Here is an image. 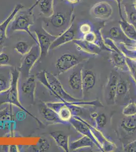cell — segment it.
<instances>
[{
  "instance_id": "6da1fadb",
  "label": "cell",
  "mask_w": 136,
  "mask_h": 152,
  "mask_svg": "<svg viewBox=\"0 0 136 152\" xmlns=\"http://www.w3.org/2000/svg\"><path fill=\"white\" fill-rule=\"evenodd\" d=\"M36 78L52 95L62 102L73 103L83 100L76 99L69 94L57 77L51 73L40 71L37 73Z\"/></svg>"
},
{
  "instance_id": "7a4b0ae2",
  "label": "cell",
  "mask_w": 136,
  "mask_h": 152,
  "mask_svg": "<svg viewBox=\"0 0 136 152\" xmlns=\"http://www.w3.org/2000/svg\"><path fill=\"white\" fill-rule=\"evenodd\" d=\"M40 0H37L35 3L32 7L26 10L19 11L13 19L11 22L8 28V31H24L28 33L32 39L38 44L36 36L30 31V26L34 24V15L33 10L35 7L38 5Z\"/></svg>"
},
{
  "instance_id": "3957f363",
  "label": "cell",
  "mask_w": 136,
  "mask_h": 152,
  "mask_svg": "<svg viewBox=\"0 0 136 152\" xmlns=\"http://www.w3.org/2000/svg\"><path fill=\"white\" fill-rule=\"evenodd\" d=\"M75 17L72 13L68 14L62 12H54L50 17L43 20L44 28L50 34L58 36L69 28Z\"/></svg>"
},
{
  "instance_id": "277c9868",
  "label": "cell",
  "mask_w": 136,
  "mask_h": 152,
  "mask_svg": "<svg viewBox=\"0 0 136 152\" xmlns=\"http://www.w3.org/2000/svg\"><path fill=\"white\" fill-rule=\"evenodd\" d=\"M20 77L19 70L15 69L12 72L11 76L10 85L8 90L3 92V99L0 100V104L7 102L17 106L19 109L24 111L29 116L33 118L40 125H43L40 120L34 116L33 114L28 111L21 104L19 100V91H18V82Z\"/></svg>"
},
{
  "instance_id": "5b68a950",
  "label": "cell",
  "mask_w": 136,
  "mask_h": 152,
  "mask_svg": "<svg viewBox=\"0 0 136 152\" xmlns=\"http://www.w3.org/2000/svg\"><path fill=\"white\" fill-rule=\"evenodd\" d=\"M104 42L108 46V50L110 51L109 60L113 67L122 72H129V67L126 61V56L122 51L115 45L113 40L110 38H106Z\"/></svg>"
},
{
  "instance_id": "8992f818",
  "label": "cell",
  "mask_w": 136,
  "mask_h": 152,
  "mask_svg": "<svg viewBox=\"0 0 136 152\" xmlns=\"http://www.w3.org/2000/svg\"><path fill=\"white\" fill-rule=\"evenodd\" d=\"M41 51L38 44H36L31 48L28 53L24 56L19 68L20 75L26 79L29 77L30 72L37 61L40 59Z\"/></svg>"
},
{
  "instance_id": "52a82bcc",
  "label": "cell",
  "mask_w": 136,
  "mask_h": 152,
  "mask_svg": "<svg viewBox=\"0 0 136 152\" xmlns=\"http://www.w3.org/2000/svg\"><path fill=\"white\" fill-rule=\"evenodd\" d=\"M85 59L70 53H64L57 59L55 67L59 75L68 72L73 68L80 64Z\"/></svg>"
},
{
  "instance_id": "ba28073f",
  "label": "cell",
  "mask_w": 136,
  "mask_h": 152,
  "mask_svg": "<svg viewBox=\"0 0 136 152\" xmlns=\"http://www.w3.org/2000/svg\"><path fill=\"white\" fill-rule=\"evenodd\" d=\"M35 33L41 51L40 58L45 57L50 51L51 44L57 36L51 35L47 32L43 28L42 24L39 28L35 31Z\"/></svg>"
},
{
  "instance_id": "9c48e42d",
  "label": "cell",
  "mask_w": 136,
  "mask_h": 152,
  "mask_svg": "<svg viewBox=\"0 0 136 152\" xmlns=\"http://www.w3.org/2000/svg\"><path fill=\"white\" fill-rule=\"evenodd\" d=\"M69 122L80 134L83 135L87 136L91 138L94 143L97 145L99 149H100L102 151L104 150L102 146H101L98 141L93 134V132H91V129H90L88 123L85 122L83 120L78 116H73L71 119L70 120Z\"/></svg>"
},
{
  "instance_id": "30bf717a",
  "label": "cell",
  "mask_w": 136,
  "mask_h": 152,
  "mask_svg": "<svg viewBox=\"0 0 136 152\" xmlns=\"http://www.w3.org/2000/svg\"><path fill=\"white\" fill-rule=\"evenodd\" d=\"M113 13L112 6L108 2H99L95 4L90 10V14L96 19L106 20L109 19Z\"/></svg>"
},
{
  "instance_id": "8fae6325",
  "label": "cell",
  "mask_w": 136,
  "mask_h": 152,
  "mask_svg": "<svg viewBox=\"0 0 136 152\" xmlns=\"http://www.w3.org/2000/svg\"><path fill=\"white\" fill-rule=\"evenodd\" d=\"M82 66L80 64L73 68L68 80L69 88L74 93L81 94V95L83 94L82 81Z\"/></svg>"
},
{
  "instance_id": "7c38bea8",
  "label": "cell",
  "mask_w": 136,
  "mask_h": 152,
  "mask_svg": "<svg viewBox=\"0 0 136 152\" xmlns=\"http://www.w3.org/2000/svg\"><path fill=\"white\" fill-rule=\"evenodd\" d=\"M36 78L33 75H29L18 87L19 96L26 97L31 102H34L35 100L36 88Z\"/></svg>"
},
{
  "instance_id": "4fadbf2b",
  "label": "cell",
  "mask_w": 136,
  "mask_h": 152,
  "mask_svg": "<svg viewBox=\"0 0 136 152\" xmlns=\"http://www.w3.org/2000/svg\"><path fill=\"white\" fill-rule=\"evenodd\" d=\"M49 107L53 109L58 114L62 120L67 124H70L69 121L73 116L70 103L69 102H45Z\"/></svg>"
},
{
  "instance_id": "5bb4252c",
  "label": "cell",
  "mask_w": 136,
  "mask_h": 152,
  "mask_svg": "<svg viewBox=\"0 0 136 152\" xmlns=\"http://www.w3.org/2000/svg\"><path fill=\"white\" fill-rule=\"evenodd\" d=\"M74 18L69 28L57 37L52 42L50 46V50L58 48L76 39V30L74 26Z\"/></svg>"
},
{
  "instance_id": "9a60e30c",
  "label": "cell",
  "mask_w": 136,
  "mask_h": 152,
  "mask_svg": "<svg viewBox=\"0 0 136 152\" xmlns=\"http://www.w3.org/2000/svg\"><path fill=\"white\" fill-rule=\"evenodd\" d=\"M119 77L112 72L109 77L108 81L105 88L106 99L108 104H113L116 102L117 83Z\"/></svg>"
},
{
  "instance_id": "2e32d148",
  "label": "cell",
  "mask_w": 136,
  "mask_h": 152,
  "mask_svg": "<svg viewBox=\"0 0 136 152\" xmlns=\"http://www.w3.org/2000/svg\"><path fill=\"white\" fill-rule=\"evenodd\" d=\"M24 7V6L21 4H18L16 5L13 10L12 11L11 14L5 19V20L0 24V50L7 39V31L9 24L17 13L23 9Z\"/></svg>"
},
{
  "instance_id": "e0dca14e",
  "label": "cell",
  "mask_w": 136,
  "mask_h": 152,
  "mask_svg": "<svg viewBox=\"0 0 136 152\" xmlns=\"http://www.w3.org/2000/svg\"><path fill=\"white\" fill-rule=\"evenodd\" d=\"M40 112L44 119L48 123L67 124L61 120L56 112L47 106L45 102L41 105Z\"/></svg>"
},
{
  "instance_id": "ac0fdd59",
  "label": "cell",
  "mask_w": 136,
  "mask_h": 152,
  "mask_svg": "<svg viewBox=\"0 0 136 152\" xmlns=\"http://www.w3.org/2000/svg\"><path fill=\"white\" fill-rule=\"evenodd\" d=\"M119 9V15L121 20L119 21L120 28L127 38L136 42V29L133 26L130 24L126 19H125L121 10V5L118 6Z\"/></svg>"
},
{
  "instance_id": "d6986e66",
  "label": "cell",
  "mask_w": 136,
  "mask_h": 152,
  "mask_svg": "<svg viewBox=\"0 0 136 152\" xmlns=\"http://www.w3.org/2000/svg\"><path fill=\"white\" fill-rule=\"evenodd\" d=\"M82 81L83 94L91 90L95 86L96 84V76L93 71L82 69Z\"/></svg>"
},
{
  "instance_id": "ffe728a7",
  "label": "cell",
  "mask_w": 136,
  "mask_h": 152,
  "mask_svg": "<svg viewBox=\"0 0 136 152\" xmlns=\"http://www.w3.org/2000/svg\"><path fill=\"white\" fill-rule=\"evenodd\" d=\"M109 38L113 41L121 42L126 45H133L136 43V42L131 40L127 38L123 33L120 26H113L109 29Z\"/></svg>"
},
{
  "instance_id": "44dd1931",
  "label": "cell",
  "mask_w": 136,
  "mask_h": 152,
  "mask_svg": "<svg viewBox=\"0 0 136 152\" xmlns=\"http://www.w3.org/2000/svg\"><path fill=\"white\" fill-rule=\"evenodd\" d=\"M50 135L52 138L55 141L57 145L60 147L61 149H62L65 152H69L70 151L68 135L60 132H52Z\"/></svg>"
},
{
  "instance_id": "7402d4cb",
  "label": "cell",
  "mask_w": 136,
  "mask_h": 152,
  "mask_svg": "<svg viewBox=\"0 0 136 152\" xmlns=\"http://www.w3.org/2000/svg\"><path fill=\"white\" fill-rule=\"evenodd\" d=\"M93 142L91 138L86 135H83L82 137L69 142V150L75 151L84 148H90L93 147Z\"/></svg>"
},
{
  "instance_id": "603a6c76",
  "label": "cell",
  "mask_w": 136,
  "mask_h": 152,
  "mask_svg": "<svg viewBox=\"0 0 136 152\" xmlns=\"http://www.w3.org/2000/svg\"><path fill=\"white\" fill-rule=\"evenodd\" d=\"M121 127L124 132L128 134L136 132V115L124 117L121 122Z\"/></svg>"
},
{
  "instance_id": "cb8c5ba5",
  "label": "cell",
  "mask_w": 136,
  "mask_h": 152,
  "mask_svg": "<svg viewBox=\"0 0 136 152\" xmlns=\"http://www.w3.org/2000/svg\"><path fill=\"white\" fill-rule=\"evenodd\" d=\"M124 10L126 20L136 29V8L134 3L126 2L124 3Z\"/></svg>"
},
{
  "instance_id": "d4e9b609",
  "label": "cell",
  "mask_w": 136,
  "mask_h": 152,
  "mask_svg": "<svg viewBox=\"0 0 136 152\" xmlns=\"http://www.w3.org/2000/svg\"><path fill=\"white\" fill-rule=\"evenodd\" d=\"M129 90V82L122 76H119L118 81L117 83V92H116V100L122 98H124L128 95Z\"/></svg>"
},
{
  "instance_id": "484cf974",
  "label": "cell",
  "mask_w": 136,
  "mask_h": 152,
  "mask_svg": "<svg viewBox=\"0 0 136 152\" xmlns=\"http://www.w3.org/2000/svg\"><path fill=\"white\" fill-rule=\"evenodd\" d=\"M38 5L40 12L46 18H49L54 14V0H40Z\"/></svg>"
},
{
  "instance_id": "4316f807",
  "label": "cell",
  "mask_w": 136,
  "mask_h": 152,
  "mask_svg": "<svg viewBox=\"0 0 136 152\" xmlns=\"http://www.w3.org/2000/svg\"><path fill=\"white\" fill-rule=\"evenodd\" d=\"M78 31L79 34V36L81 37L82 39L85 35L93 31V24H91V23H90V21H85L81 23L79 26Z\"/></svg>"
},
{
  "instance_id": "83f0119b",
  "label": "cell",
  "mask_w": 136,
  "mask_h": 152,
  "mask_svg": "<svg viewBox=\"0 0 136 152\" xmlns=\"http://www.w3.org/2000/svg\"><path fill=\"white\" fill-rule=\"evenodd\" d=\"M50 147V143L46 138H41L38 144L33 147V150L35 152H47Z\"/></svg>"
},
{
  "instance_id": "f1b7e54d",
  "label": "cell",
  "mask_w": 136,
  "mask_h": 152,
  "mask_svg": "<svg viewBox=\"0 0 136 152\" xmlns=\"http://www.w3.org/2000/svg\"><path fill=\"white\" fill-rule=\"evenodd\" d=\"M31 48V47H30L29 44L26 42L21 41L16 44L14 50L21 56H24L28 53Z\"/></svg>"
},
{
  "instance_id": "f546056e",
  "label": "cell",
  "mask_w": 136,
  "mask_h": 152,
  "mask_svg": "<svg viewBox=\"0 0 136 152\" xmlns=\"http://www.w3.org/2000/svg\"><path fill=\"white\" fill-rule=\"evenodd\" d=\"M122 114L124 117L136 115V104L133 102L128 103L122 110Z\"/></svg>"
},
{
  "instance_id": "4dcf8cb0",
  "label": "cell",
  "mask_w": 136,
  "mask_h": 152,
  "mask_svg": "<svg viewBox=\"0 0 136 152\" xmlns=\"http://www.w3.org/2000/svg\"><path fill=\"white\" fill-rule=\"evenodd\" d=\"M95 123L96 129L100 130L105 127L107 122V117L104 113L99 114L95 118Z\"/></svg>"
},
{
  "instance_id": "1f68e13d",
  "label": "cell",
  "mask_w": 136,
  "mask_h": 152,
  "mask_svg": "<svg viewBox=\"0 0 136 152\" xmlns=\"http://www.w3.org/2000/svg\"><path fill=\"white\" fill-rule=\"evenodd\" d=\"M10 85V81L8 82L7 79L0 76V94L8 89Z\"/></svg>"
},
{
  "instance_id": "d6a6232c",
  "label": "cell",
  "mask_w": 136,
  "mask_h": 152,
  "mask_svg": "<svg viewBox=\"0 0 136 152\" xmlns=\"http://www.w3.org/2000/svg\"><path fill=\"white\" fill-rule=\"evenodd\" d=\"M10 57L5 52L0 53V66H6L9 65Z\"/></svg>"
},
{
  "instance_id": "836d02e7",
  "label": "cell",
  "mask_w": 136,
  "mask_h": 152,
  "mask_svg": "<svg viewBox=\"0 0 136 152\" xmlns=\"http://www.w3.org/2000/svg\"><path fill=\"white\" fill-rule=\"evenodd\" d=\"M124 151V152H136V140L125 145Z\"/></svg>"
},
{
  "instance_id": "e575fe53",
  "label": "cell",
  "mask_w": 136,
  "mask_h": 152,
  "mask_svg": "<svg viewBox=\"0 0 136 152\" xmlns=\"http://www.w3.org/2000/svg\"><path fill=\"white\" fill-rule=\"evenodd\" d=\"M9 152H19V149L18 146L16 145H10L9 148Z\"/></svg>"
},
{
  "instance_id": "d590c367",
  "label": "cell",
  "mask_w": 136,
  "mask_h": 152,
  "mask_svg": "<svg viewBox=\"0 0 136 152\" xmlns=\"http://www.w3.org/2000/svg\"><path fill=\"white\" fill-rule=\"evenodd\" d=\"M65 2L71 5H77L79 3L81 0H65Z\"/></svg>"
},
{
  "instance_id": "8d00e7d4",
  "label": "cell",
  "mask_w": 136,
  "mask_h": 152,
  "mask_svg": "<svg viewBox=\"0 0 136 152\" xmlns=\"http://www.w3.org/2000/svg\"><path fill=\"white\" fill-rule=\"evenodd\" d=\"M98 115V114L97 113L93 112L90 114V117H91L92 118H93V119H95V118Z\"/></svg>"
},
{
  "instance_id": "74e56055",
  "label": "cell",
  "mask_w": 136,
  "mask_h": 152,
  "mask_svg": "<svg viewBox=\"0 0 136 152\" xmlns=\"http://www.w3.org/2000/svg\"><path fill=\"white\" fill-rule=\"evenodd\" d=\"M134 4L135 7L136 8V0H134V2H133Z\"/></svg>"
},
{
  "instance_id": "f35d334b",
  "label": "cell",
  "mask_w": 136,
  "mask_h": 152,
  "mask_svg": "<svg viewBox=\"0 0 136 152\" xmlns=\"http://www.w3.org/2000/svg\"><path fill=\"white\" fill-rule=\"evenodd\" d=\"M133 59H134V60H135V61H136V58H133Z\"/></svg>"
},
{
  "instance_id": "ab89813d",
  "label": "cell",
  "mask_w": 136,
  "mask_h": 152,
  "mask_svg": "<svg viewBox=\"0 0 136 152\" xmlns=\"http://www.w3.org/2000/svg\"><path fill=\"white\" fill-rule=\"evenodd\" d=\"M37 0H36V1Z\"/></svg>"
}]
</instances>
